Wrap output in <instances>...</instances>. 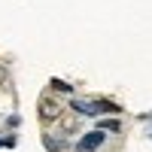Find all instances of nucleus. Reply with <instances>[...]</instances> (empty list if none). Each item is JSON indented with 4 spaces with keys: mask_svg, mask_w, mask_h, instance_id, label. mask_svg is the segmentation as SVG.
<instances>
[{
    "mask_svg": "<svg viewBox=\"0 0 152 152\" xmlns=\"http://www.w3.org/2000/svg\"><path fill=\"white\" fill-rule=\"evenodd\" d=\"M37 113H40V122H58L61 116H64V107H61V100L55 97V94H43L40 97V110H37Z\"/></svg>",
    "mask_w": 152,
    "mask_h": 152,
    "instance_id": "obj_1",
    "label": "nucleus"
},
{
    "mask_svg": "<svg viewBox=\"0 0 152 152\" xmlns=\"http://www.w3.org/2000/svg\"><path fill=\"white\" fill-rule=\"evenodd\" d=\"M79 113H88V116H94V113H116L119 107L110 104V100H76L73 104Z\"/></svg>",
    "mask_w": 152,
    "mask_h": 152,
    "instance_id": "obj_2",
    "label": "nucleus"
},
{
    "mask_svg": "<svg viewBox=\"0 0 152 152\" xmlns=\"http://www.w3.org/2000/svg\"><path fill=\"white\" fill-rule=\"evenodd\" d=\"M100 143H104V134H100V131H91V134H85L82 140H79V152H91V149H97Z\"/></svg>",
    "mask_w": 152,
    "mask_h": 152,
    "instance_id": "obj_3",
    "label": "nucleus"
},
{
    "mask_svg": "<svg viewBox=\"0 0 152 152\" xmlns=\"http://www.w3.org/2000/svg\"><path fill=\"white\" fill-rule=\"evenodd\" d=\"M3 82H6V70L0 67V85H3Z\"/></svg>",
    "mask_w": 152,
    "mask_h": 152,
    "instance_id": "obj_4",
    "label": "nucleus"
}]
</instances>
